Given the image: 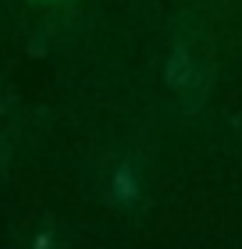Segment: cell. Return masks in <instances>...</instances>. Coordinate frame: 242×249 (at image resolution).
<instances>
[{"label":"cell","instance_id":"obj_1","mask_svg":"<svg viewBox=\"0 0 242 249\" xmlns=\"http://www.w3.org/2000/svg\"><path fill=\"white\" fill-rule=\"evenodd\" d=\"M135 196H139V182H135L132 167H118V171L111 175V199L121 203V207H129Z\"/></svg>","mask_w":242,"mask_h":249}]
</instances>
